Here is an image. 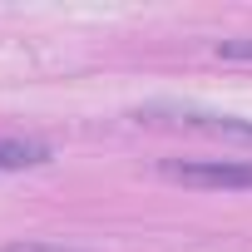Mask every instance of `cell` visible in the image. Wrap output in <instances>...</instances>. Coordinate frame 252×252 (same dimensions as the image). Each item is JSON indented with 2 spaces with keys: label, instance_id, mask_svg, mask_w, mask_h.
Instances as JSON below:
<instances>
[{
  "label": "cell",
  "instance_id": "1",
  "mask_svg": "<svg viewBox=\"0 0 252 252\" xmlns=\"http://www.w3.org/2000/svg\"><path fill=\"white\" fill-rule=\"evenodd\" d=\"M158 173L183 188H252V158H158Z\"/></svg>",
  "mask_w": 252,
  "mask_h": 252
},
{
  "label": "cell",
  "instance_id": "2",
  "mask_svg": "<svg viewBox=\"0 0 252 252\" xmlns=\"http://www.w3.org/2000/svg\"><path fill=\"white\" fill-rule=\"evenodd\" d=\"M55 154L40 139H0V173H25V168H45Z\"/></svg>",
  "mask_w": 252,
  "mask_h": 252
},
{
  "label": "cell",
  "instance_id": "3",
  "mask_svg": "<svg viewBox=\"0 0 252 252\" xmlns=\"http://www.w3.org/2000/svg\"><path fill=\"white\" fill-rule=\"evenodd\" d=\"M178 124L188 129H208V134H232V139H247L252 144V124L247 119H232V114H198V109H173Z\"/></svg>",
  "mask_w": 252,
  "mask_h": 252
},
{
  "label": "cell",
  "instance_id": "4",
  "mask_svg": "<svg viewBox=\"0 0 252 252\" xmlns=\"http://www.w3.org/2000/svg\"><path fill=\"white\" fill-rule=\"evenodd\" d=\"M218 55L222 60H252V35L247 40H218Z\"/></svg>",
  "mask_w": 252,
  "mask_h": 252
},
{
  "label": "cell",
  "instance_id": "5",
  "mask_svg": "<svg viewBox=\"0 0 252 252\" xmlns=\"http://www.w3.org/2000/svg\"><path fill=\"white\" fill-rule=\"evenodd\" d=\"M0 252H79V247H55V242H15V247H0Z\"/></svg>",
  "mask_w": 252,
  "mask_h": 252
}]
</instances>
